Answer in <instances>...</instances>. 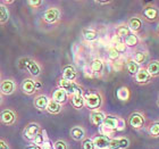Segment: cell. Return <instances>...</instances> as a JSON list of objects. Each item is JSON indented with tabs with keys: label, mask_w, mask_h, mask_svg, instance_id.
Returning a JSON list of instances; mask_svg holds the SVG:
<instances>
[{
	"label": "cell",
	"mask_w": 159,
	"mask_h": 149,
	"mask_svg": "<svg viewBox=\"0 0 159 149\" xmlns=\"http://www.w3.org/2000/svg\"><path fill=\"white\" fill-rule=\"evenodd\" d=\"M46 110L48 113H50V114H58L61 110V105L56 103V101H53V100H49L48 105L46 107Z\"/></svg>",
	"instance_id": "obj_21"
},
{
	"label": "cell",
	"mask_w": 159,
	"mask_h": 149,
	"mask_svg": "<svg viewBox=\"0 0 159 149\" xmlns=\"http://www.w3.org/2000/svg\"><path fill=\"white\" fill-rule=\"evenodd\" d=\"M105 117H106V115H105L102 112L94 110V112H92L91 113V115H90V121H91V123H92L93 125L100 126L101 124H102V121Z\"/></svg>",
	"instance_id": "obj_12"
},
{
	"label": "cell",
	"mask_w": 159,
	"mask_h": 149,
	"mask_svg": "<svg viewBox=\"0 0 159 149\" xmlns=\"http://www.w3.org/2000/svg\"><path fill=\"white\" fill-rule=\"evenodd\" d=\"M67 97H68V95L66 93V91L63 89H60V88H58V89L55 90V92H53L52 100L61 105V104H64L67 100Z\"/></svg>",
	"instance_id": "obj_13"
},
{
	"label": "cell",
	"mask_w": 159,
	"mask_h": 149,
	"mask_svg": "<svg viewBox=\"0 0 159 149\" xmlns=\"http://www.w3.org/2000/svg\"><path fill=\"white\" fill-rule=\"evenodd\" d=\"M25 68H26V70L29 71V72H30L33 76H38L40 74V71H41L39 64H38L37 62L32 60V59H27Z\"/></svg>",
	"instance_id": "obj_15"
},
{
	"label": "cell",
	"mask_w": 159,
	"mask_h": 149,
	"mask_svg": "<svg viewBox=\"0 0 159 149\" xmlns=\"http://www.w3.org/2000/svg\"><path fill=\"white\" fill-rule=\"evenodd\" d=\"M142 26V22L140 18L138 17H132L131 20L129 21V24H127V27H129V31H133V32H136L139 31Z\"/></svg>",
	"instance_id": "obj_20"
},
{
	"label": "cell",
	"mask_w": 159,
	"mask_h": 149,
	"mask_svg": "<svg viewBox=\"0 0 159 149\" xmlns=\"http://www.w3.org/2000/svg\"><path fill=\"white\" fill-rule=\"evenodd\" d=\"M126 68H127V72H129L131 75H135L136 72L140 70V66L139 64H136L134 60H129V63H127V65H126Z\"/></svg>",
	"instance_id": "obj_26"
},
{
	"label": "cell",
	"mask_w": 159,
	"mask_h": 149,
	"mask_svg": "<svg viewBox=\"0 0 159 149\" xmlns=\"http://www.w3.org/2000/svg\"><path fill=\"white\" fill-rule=\"evenodd\" d=\"M116 96L119 100H122V101H126V100L129 99V97H131V92H129V90L127 86H120V88L117 90Z\"/></svg>",
	"instance_id": "obj_19"
},
{
	"label": "cell",
	"mask_w": 159,
	"mask_h": 149,
	"mask_svg": "<svg viewBox=\"0 0 159 149\" xmlns=\"http://www.w3.org/2000/svg\"><path fill=\"white\" fill-rule=\"evenodd\" d=\"M103 70V63L102 60L100 59H94L91 63V71L93 73H100Z\"/></svg>",
	"instance_id": "obj_25"
},
{
	"label": "cell",
	"mask_w": 159,
	"mask_h": 149,
	"mask_svg": "<svg viewBox=\"0 0 159 149\" xmlns=\"http://www.w3.org/2000/svg\"><path fill=\"white\" fill-rule=\"evenodd\" d=\"M101 125L107 130H110V131H115V130H123L124 129V124L120 119H118L115 116H106L102 121V124Z\"/></svg>",
	"instance_id": "obj_2"
},
{
	"label": "cell",
	"mask_w": 159,
	"mask_h": 149,
	"mask_svg": "<svg viewBox=\"0 0 159 149\" xmlns=\"http://www.w3.org/2000/svg\"><path fill=\"white\" fill-rule=\"evenodd\" d=\"M83 149H96L94 148V145H93L92 140L91 139H86L84 142H83Z\"/></svg>",
	"instance_id": "obj_37"
},
{
	"label": "cell",
	"mask_w": 159,
	"mask_h": 149,
	"mask_svg": "<svg viewBox=\"0 0 159 149\" xmlns=\"http://www.w3.org/2000/svg\"><path fill=\"white\" fill-rule=\"evenodd\" d=\"M63 79L66 80V81H70V82H74V80L76 79V71L72 65H67V66L64 67Z\"/></svg>",
	"instance_id": "obj_11"
},
{
	"label": "cell",
	"mask_w": 159,
	"mask_h": 149,
	"mask_svg": "<svg viewBox=\"0 0 159 149\" xmlns=\"http://www.w3.org/2000/svg\"><path fill=\"white\" fill-rule=\"evenodd\" d=\"M26 149H42V148H41V146H38V145H33V146L27 147Z\"/></svg>",
	"instance_id": "obj_41"
},
{
	"label": "cell",
	"mask_w": 159,
	"mask_h": 149,
	"mask_svg": "<svg viewBox=\"0 0 159 149\" xmlns=\"http://www.w3.org/2000/svg\"><path fill=\"white\" fill-rule=\"evenodd\" d=\"M150 79H151V76L148 74V72H147L146 68H140L135 74L136 82L141 83V84H143V83H148Z\"/></svg>",
	"instance_id": "obj_14"
},
{
	"label": "cell",
	"mask_w": 159,
	"mask_h": 149,
	"mask_svg": "<svg viewBox=\"0 0 159 149\" xmlns=\"http://www.w3.org/2000/svg\"><path fill=\"white\" fill-rule=\"evenodd\" d=\"M70 137L73 138L74 140L76 141H80L84 138V130L80 126H74L73 129L70 130Z\"/></svg>",
	"instance_id": "obj_23"
},
{
	"label": "cell",
	"mask_w": 159,
	"mask_h": 149,
	"mask_svg": "<svg viewBox=\"0 0 159 149\" xmlns=\"http://www.w3.org/2000/svg\"><path fill=\"white\" fill-rule=\"evenodd\" d=\"M58 18H59V10L56 8H49L48 10H46V13L43 15V20L47 23H55Z\"/></svg>",
	"instance_id": "obj_8"
},
{
	"label": "cell",
	"mask_w": 159,
	"mask_h": 149,
	"mask_svg": "<svg viewBox=\"0 0 159 149\" xmlns=\"http://www.w3.org/2000/svg\"><path fill=\"white\" fill-rule=\"evenodd\" d=\"M118 42H120V38L117 37V35H114L113 39H111V44L115 46V44H117Z\"/></svg>",
	"instance_id": "obj_38"
},
{
	"label": "cell",
	"mask_w": 159,
	"mask_h": 149,
	"mask_svg": "<svg viewBox=\"0 0 159 149\" xmlns=\"http://www.w3.org/2000/svg\"><path fill=\"white\" fill-rule=\"evenodd\" d=\"M8 17H9V13L5 6L0 5V23H5L8 21Z\"/></svg>",
	"instance_id": "obj_30"
},
{
	"label": "cell",
	"mask_w": 159,
	"mask_h": 149,
	"mask_svg": "<svg viewBox=\"0 0 159 149\" xmlns=\"http://www.w3.org/2000/svg\"><path fill=\"white\" fill-rule=\"evenodd\" d=\"M129 32H131V31L129 30L127 26H119L118 29H117V37H119L120 39H126V38L131 34Z\"/></svg>",
	"instance_id": "obj_28"
},
{
	"label": "cell",
	"mask_w": 159,
	"mask_h": 149,
	"mask_svg": "<svg viewBox=\"0 0 159 149\" xmlns=\"http://www.w3.org/2000/svg\"><path fill=\"white\" fill-rule=\"evenodd\" d=\"M146 59H147V54L143 53V51H138V53L134 55V58H133V60H134L136 64L144 63Z\"/></svg>",
	"instance_id": "obj_31"
},
{
	"label": "cell",
	"mask_w": 159,
	"mask_h": 149,
	"mask_svg": "<svg viewBox=\"0 0 159 149\" xmlns=\"http://www.w3.org/2000/svg\"><path fill=\"white\" fill-rule=\"evenodd\" d=\"M0 149H9V148H8V145L5 141L0 140Z\"/></svg>",
	"instance_id": "obj_40"
},
{
	"label": "cell",
	"mask_w": 159,
	"mask_h": 149,
	"mask_svg": "<svg viewBox=\"0 0 159 149\" xmlns=\"http://www.w3.org/2000/svg\"><path fill=\"white\" fill-rule=\"evenodd\" d=\"M94 148L96 149H109L110 139L108 137L105 136H98L92 140Z\"/></svg>",
	"instance_id": "obj_4"
},
{
	"label": "cell",
	"mask_w": 159,
	"mask_h": 149,
	"mask_svg": "<svg viewBox=\"0 0 159 149\" xmlns=\"http://www.w3.org/2000/svg\"><path fill=\"white\" fill-rule=\"evenodd\" d=\"M59 88L65 90L67 95H70V96H72L74 93L82 95V88H81L79 84H76L75 82H70V81H66V80H64V79H60Z\"/></svg>",
	"instance_id": "obj_3"
},
{
	"label": "cell",
	"mask_w": 159,
	"mask_h": 149,
	"mask_svg": "<svg viewBox=\"0 0 159 149\" xmlns=\"http://www.w3.org/2000/svg\"><path fill=\"white\" fill-rule=\"evenodd\" d=\"M53 149H67V145L61 140H58L53 145Z\"/></svg>",
	"instance_id": "obj_36"
},
{
	"label": "cell",
	"mask_w": 159,
	"mask_h": 149,
	"mask_svg": "<svg viewBox=\"0 0 159 149\" xmlns=\"http://www.w3.org/2000/svg\"><path fill=\"white\" fill-rule=\"evenodd\" d=\"M48 97L47 96H38L34 100V106L37 107L38 109H46L47 105H48Z\"/></svg>",
	"instance_id": "obj_22"
},
{
	"label": "cell",
	"mask_w": 159,
	"mask_h": 149,
	"mask_svg": "<svg viewBox=\"0 0 159 149\" xmlns=\"http://www.w3.org/2000/svg\"><path fill=\"white\" fill-rule=\"evenodd\" d=\"M34 145H38V146H41L43 142H44V139H43V134L42 133H38L37 136L34 137Z\"/></svg>",
	"instance_id": "obj_34"
},
{
	"label": "cell",
	"mask_w": 159,
	"mask_h": 149,
	"mask_svg": "<svg viewBox=\"0 0 159 149\" xmlns=\"http://www.w3.org/2000/svg\"><path fill=\"white\" fill-rule=\"evenodd\" d=\"M129 125L134 128V129H141L143 126V123H144V117L139 113H134V114L129 116Z\"/></svg>",
	"instance_id": "obj_6"
},
{
	"label": "cell",
	"mask_w": 159,
	"mask_h": 149,
	"mask_svg": "<svg viewBox=\"0 0 159 149\" xmlns=\"http://www.w3.org/2000/svg\"><path fill=\"white\" fill-rule=\"evenodd\" d=\"M108 57H109L110 60H116L119 57V54L113 48V49H110L109 51H108Z\"/></svg>",
	"instance_id": "obj_35"
},
{
	"label": "cell",
	"mask_w": 159,
	"mask_h": 149,
	"mask_svg": "<svg viewBox=\"0 0 159 149\" xmlns=\"http://www.w3.org/2000/svg\"><path fill=\"white\" fill-rule=\"evenodd\" d=\"M83 99H84V104L89 107L90 109H97L101 106V96L97 92H88L83 96Z\"/></svg>",
	"instance_id": "obj_1"
},
{
	"label": "cell",
	"mask_w": 159,
	"mask_h": 149,
	"mask_svg": "<svg viewBox=\"0 0 159 149\" xmlns=\"http://www.w3.org/2000/svg\"><path fill=\"white\" fill-rule=\"evenodd\" d=\"M138 42H139V40H138V37L136 35H134V34H129V37L125 39V44L126 47L129 46V47H134L138 44Z\"/></svg>",
	"instance_id": "obj_29"
},
{
	"label": "cell",
	"mask_w": 159,
	"mask_h": 149,
	"mask_svg": "<svg viewBox=\"0 0 159 149\" xmlns=\"http://www.w3.org/2000/svg\"><path fill=\"white\" fill-rule=\"evenodd\" d=\"M114 49L116 50L118 54L119 53H124V51L126 50V44L123 42V41H120V42H118L117 44H115V46H114Z\"/></svg>",
	"instance_id": "obj_33"
},
{
	"label": "cell",
	"mask_w": 159,
	"mask_h": 149,
	"mask_svg": "<svg viewBox=\"0 0 159 149\" xmlns=\"http://www.w3.org/2000/svg\"><path fill=\"white\" fill-rule=\"evenodd\" d=\"M29 5H31V6L33 7H39L41 3H42V1H40V0H37V1H29Z\"/></svg>",
	"instance_id": "obj_39"
},
{
	"label": "cell",
	"mask_w": 159,
	"mask_h": 149,
	"mask_svg": "<svg viewBox=\"0 0 159 149\" xmlns=\"http://www.w3.org/2000/svg\"><path fill=\"white\" fill-rule=\"evenodd\" d=\"M0 104H1V96H0Z\"/></svg>",
	"instance_id": "obj_42"
},
{
	"label": "cell",
	"mask_w": 159,
	"mask_h": 149,
	"mask_svg": "<svg viewBox=\"0 0 159 149\" xmlns=\"http://www.w3.org/2000/svg\"><path fill=\"white\" fill-rule=\"evenodd\" d=\"M143 15L146 17L148 21H155L158 16V12L155 7L152 6H149V7H146L144 10H143Z\"/></svg>",
	"instance_id": "obj_18"
},
{
	"label": "cell",
	"mask_w": 159,
	"mask_h": 149,
	"mask_svg": "<svg viewBox=\"0 0 159 149\" xmlns=\"http://www.w3.org/2000/svg\"><path fill=\"white\" fill-rule=\"evenodd\" d=\"M15 114H14L11 110L9 109H5L1 112L0 114V119H1V122L3 124H6V125H10V124H13L15 122Z\"/></svg>",
	"instance_id": "obj_10"
},
{
	"label": "cell",
	"mask_w": 159,
	"mask_h": 149,
	"mask_svg": "<svg viewBox=\"0 0 159 149\" xmlns=\"http://www.w3.org/2000/svg\"><path fill=\"white\" fill-rule=\"evenodd\" d=\"M83 37L88 41H93L98 38V33L93 30H83Z\"/></svg>",
	"instance_id": "obj_27"
},
{
	"label": "cell",
	"mask_w": 159,
	"mask_h": 149,
	"mask_svg": "<svg viewBox=\"0 0 159 149\" xmlns=\"http://www.w3.org/2000/svg\"><path fill=\"white\" fill-rule=\"evenodd\" d=\"M38 133H40V126L37 123H31L24 130V136L26 137L29 140H33L34 137L37 136Z\"/></svg>",
	"instance_id": "obj_5"
},
{
	"label": "cell",
	"mask_w": 159,
	"mask_h": 149,
	"mask_svg": "<svg viewBox=\"0 0 159 149\" xmlns=\"http://www.w3.org/2000/svg\"><path fill=\"white\" fill-rule=\"evenodd\" d=\"M149 132L151 136L158 137V134H159V124L158 123H155V124H152V125L150 126Z\"/></svg>",
	"instance_id": "obj_32"
},
{
	"label": "cell",
	"mask_w": 159,
	"mask_h": 149,
	"mask_svg": "<svg viewBox=\"0 0 159 149\" xmlns=\"http://www.w3.org/2000/svg\"><path fill=\"white\" fill-rule=\"evenodd\" d=\"M129 145V140L126 138H116V139L110 140L109 149H125Z\"/></svg>",
	"instance_id": "obj_7"
},
{
	"label": "cell",
	"mask_w": 159,
	"mask_h": 149,
	"mask_svg": "<svg viewBox=\"0 0 159 149\" xmlns=\"http://www.w3.org/2000/svg\"><path fill=\"white\" fill-rule=\"evenodd\" d=\"M147 72H148V74H149L151 77L152 76H157L159 73V64L157 60H153V62H151V63L148 65V67L146 68Z\"/></svg>",
	"instance_id": "obj_24"
},
{
	"label": "cell",
	"mask_w": 159,
	"mask_h": 149,
	"mask_svg": "<svg viewBox=\"0 0 159 149\" xmlns=\"http://www.w3.org/2000/svg\"><path fill=\"white\" fill-rule=\"evenodd\" d=\"M15 91V83L11 80H5L0 84V92L3 95H11Z\"/></svg>",
	"instance_id": "obj_9"
},
{
	"label": "cell",
	"mask_w": 159,
	"mask_h": 149,
	"mask_svg": "<svg viewBox=\"0 0 159 149\" xmlns=\"http://www.w3.org/2000/svg\"><path fill=\"white\" fill-rule=\"evenodd\" d=\"M70 101H72L73 107H75L76 109H81V108L84 106L83 96L80 95V93H74V95H72V96H70Z\"/></svg>",
	"instance_id": "obj_16"
},
{
	"label": "cell",
	"mask_w": 159,
	"mask_h": 149,
	"mask_svg": "<svg viewBox=\"0 0 159 149\" xmlns=\"http://www.w3.org/2000/svg\"><path fill=\"white\" fill-rule=\"evenodd\" d=\"M22 90L26 95H32V93L35 92V86H34V81L30 79H26L23 81V84H22Z\"/></svg>",
	"instance_id": "obj_17"
}]
</instances>
